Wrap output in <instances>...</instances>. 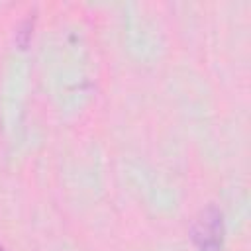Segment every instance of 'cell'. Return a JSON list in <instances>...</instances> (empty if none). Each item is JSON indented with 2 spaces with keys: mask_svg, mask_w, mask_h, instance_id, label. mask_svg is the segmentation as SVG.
<instances>
[{
  "mask_svg": "<svg viewBox=\"0 0 251 251\" xmlns=\"http://www.w3.org/2000/svg\"><path fill=\"white\" fill-rule=\"evenodd\" d=\"M0 251H4V249H2V247H0Z\"/></svg>",
  "mask_w": 251,
  "mask_h": 251,
  "instance_id": "obj_2",
  "label": "cell"
},
{
  "mask_svg": "<svg viewBox=\"0 0 251 251\" xmlns=\"http://www.w3.org/2000/svg\"><path fill=\"white\" fill-rule=\"evenodd\" d=\"M190 237L198 251H224L226 227L222 212L216 206L204 208L192 224Z\"/></svg>",
  "mask_w": 251,
  "mask_h": 251,
  "instance_id": "obj_1",
  "label": "cell"
}]
</instances>
